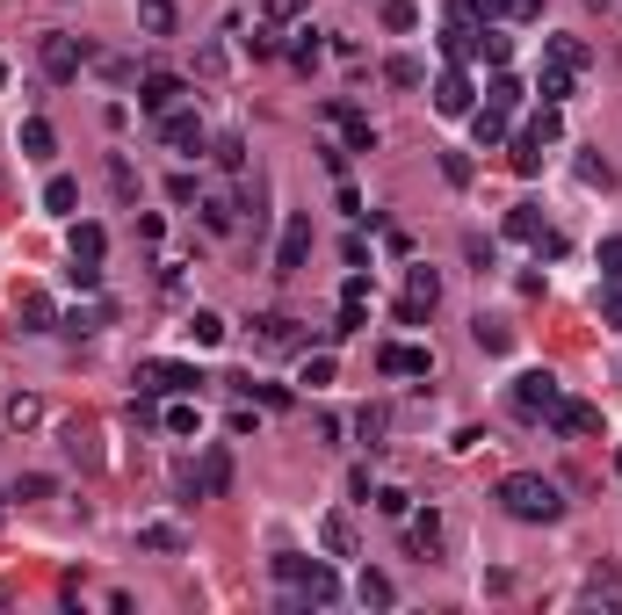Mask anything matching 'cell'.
I'll return each mask as SVG.
<instances>
[{
  "label": "cell",
  "mask_w": 622,
  "mask_h": 615,
  "mask_svg": "<svg viewBox=\"0 0 622 615\" xmlns=\"http://www.w3.org/2000/svg\"><path fill=\"white\" fill-rule=\"evenodd\" d=\"M66 246H73V261H102L109 232H102V225H73V232H66Z\"/></svg>",
  "instance_id": "24"
},
{
  "label": "cell",
  "mask_w": 622,
  "mask_h": 615,
  "mask_svg": "<svg viewBox=\"0 0 622 615\" xmlns=\"http://www.w3.org/2000/svg\"><path fill=\"white\" fill-rule=\"evenodd\" d=\"M138 29H145V37H174V29H181L174 0H138Z\"/></svg>",
  "instance_id": "17"
},
{
  "label": "cell",
  "mask_w": 622,
  "mask_h": 615,
  "mask_svg": "<svg viewBox=\"0 0 622 615\" xmlns=\"http://www.w3.org/2000/svg\"><path fill=\"white\" fill-rule=\"evenodd\" d=\"M44 210H51V218H73V210H80V181L73 174H51L44 181Z\"/></svg>",
  "instance_id": "16"
},
{
  "label": "cell",
  "mask_w": 622,
  "mask_h": 615,
  "mask_svg": "<svg viewBox=\"0 0 622 615\" xmlns=\"http://www.w3.org/2000/svg\"><path fill=\"white\" fill-rule=\"evenodd\" d=\"M196 384H203V377H196V369H181V362H145V369H138V391H145V398H160V391L189 398Z\"/></svg>",
  "instance_id": "8"
},
{
  "label": "cell",
  "mask_w": 622,
  "mask_h": 615,
  "mask_svg": "<svg viewBox=\"0 0 622 615\" xmlns=\"http://www.w3.org/2000/svg\"><path fill=\"white\" fill-rule=\"evenodd\" d=\"M355 594H362V608H391V601H398V587H391L384 572H362V579H355Z\"/></svg>",
  "instance_id": "28"
},
{
  "label": "cell",
  "mask_w": 622,
  "mask_h": 615,
  "mask_svg": "<svg viewBox=\"0 0 622 615\" xmlns=\"http://www.w3.org/2000/svg\"><path fill=\"white\" fill-rule=\"evenodd\" d=\"M239 391H246V398H261V406H290V391H283V384H254V377H239Z\"/></svg>",
  "instance_id": "42"
},
{
  "label": "cell",
  "mask_w": 622,
  "mask_h": 615,
  "mask_svg": "<svg viewBox=\"0 0 622 615\" xmlns=\"http://www.w3.org/2000/svg\"><path fill=\"white\" fill-rule=\"evenodd\" d=\"M189 492L196 500H225L232 492V449H203V464L189 471Z\"/></svg>",
  "instance_id": "7"
},
{
  "label": "cell",
  "mask_w": 622,
  "mask_h": 615,
  "mask_svg": "<svg viewBox=\"0 0 622 615\" xmlns=\"http://www.w3.org/2000/svg\"><path fill=\"white\" fill-rule=\"evenodd\" d=\"M196 210H203V232H232V225H239L232 196H196Z\"/></svg>",
  "instance_id": "23"
},
{
  "label": "cell",
  "mask_w": 622,
  "mask_h": 615,
  "mask_svg": "<svg viewBox=\"0 0 622 615\" xmlns=\"http://www.w3.org/2000/svg\"><path fill=\"white\" fill-rule=\"evenodd\" d=\"M66 283H73V290H95V283H102V261H73Z\"/></svg>",
  "instance_id": "48"
},
{
  "label": "cell",
  "mask_w": 622,
  "mask_h": 615,
  "mask_svg": "<svg viewBox=\"0 0 622 615\" xmlns=\"http://www.w3.org/2000/svg\"><path fill=\"white\" fill-rule=\"evenodd\" d=\"M304 565H311V558H297V550H283V558H275V579H290V587H297V579H304Z\"/></svg>",
  "instance_id": "51"
},
{
  "label": "cell",
  "mask_w": 622,
  "mask_h": 615,
  "mask_svg": "<svg viewBox=\"0 0 622 615\" xmlns=\"http://www.w3.org/2000/svg\"><path fill=\"white\" fill-rule=\"evenodd\" d=\"M311 261V210H290L283 239H275V275H297Z\"/></svg>",
  "instance_id": "5"
},
{
  "label": "cell",
  "mask_w": 622,
  "mask_h": 615,
  "mask_svg": "<svg viewBox=\"0 0 622 615\" xmlns=\"http://www.w3.org/2000/svg\"><path fill=\"white\" fill-rule=\"evenodd\" d=\"M319 543L333 550V558H355V529H348V514H326V521H319Z\"/></svg>",
  "instance_id": "22"
},
{
  "label": "cell",
  "mask_w": 622,
  "mask_h": 615,
  "mask_svg": "<svg viewBox=\"0 0 622 615\" xmlns=\"http://www.w3.org/2000/svg\"><path fill=\"white\" fill-rule=\"evenodd\" d=\"M579 181H586V189H608L615 174H608V160H594V152H586V160H579Z\"/></svg>",
  "instance_id": "47"
},
{
  "label": "cell",
  "mask_w": 622,
  "mask_h": 615,
  "mask_svg": "<svg viewBox=\"0 0 622 615\" xmlns=\"http://www.w3.org/2000/svg\"><path fill=\"white\" fill-rule=\"evenodd\" d=\"M550 427L557 435H601V406H586V398H557V413H550Z\"/></svg>",
  "instance_id": "10"
},
{
  "label": "cell",
  "mask_w": 622,
  "mask_h": 615,
  "mask_svg": "<svg viewBox=\"0 0 622 615\" xmlns=\"http://www.w3.org/2000/svg\"><path fill=\"white\" fill-rule=\"evenodd\" d=\"M181 102H189V80H181V73H145L138 80V109L145 116H174Z\"/></svg>",
  "instance_id": "4"
},
{
  "label": "cell",
  "mask_w": 622,
  "mask_h": 615,
  "mask_svg": "<svg viewBox=\"0 0 622 615\" xmlns=\"http://www.w3.org/2000/svg\"><path fill=\"white\" fill-rule=\"evenodd\" d=\"M304 384H333V355H311L304 362Z\"/></svg>",
  "instance_id": "53"
},
{
  "label": "cell",
  "mask_w": 622,
  "mask_h": 615,
  "mask_svg": "<svg viewBox=\"0 0 622 615\" xmlns=\"http://www.w3.org/2000/svg\"><path fill=\"white\" fill-rule=\"evenodd\" d=\"M601 275H608V283H622V232L601 239Z\"/></svg>",
  "instance_id": "46"
},
{
  "label": "cell",
  "mask_w": 622,
  "mask_h": 615,
  "mask_svg": "<svg viewBox=\"0 0 622 615\" xmlns=\"http://www.w3.org/2000/svg\"><path fill=\"white\" fill-rule=\"evenodd\" d=\"M528 131H536L543 145H557V138H565V116H557V102H543V109H536V123H528Z\"/></svg>",
  "instance_id": "38"
},
{
  "label": "cell",
  "mask_w": 622,
  "mask_h": 615,
  "mask_svg": "<svg viewBox=\"0 0 622 615\" xmlns=\"http://www.w3.org/2000/svg\"><path fill=\"white\" fill-rule=\"evenodd\" d=\"M434 304H442V275H434V268H413V275H406V304H398V319H406V326H427Z\"/></svg>",
  "instance_id": "6"
},
{
  "label": "cell",
  "mask_w": 622,
  "mask_h": 615,
  "mask_svg": "<svg viewBox=\"0 0 622 615\" xmlns=\"http://www.w3.org/2000/svg\"><path fill=\"white\" fill-rule=\"evenodd\" d=\"M601 326H622V283L601 290Z\"/></svg>",
  "instance_id": "49"
},
{
  "label": "cell",
  "mask_w": 622,
  "mask_h": 615,
  "mask_svg": "<svg viewBox=\"0 0 622 615\" xmlns=\"http://www.w3.org/2000/svg\"><path fill=\"white\" fill-rule=\"evenodd\" d=\"M261 15L268 22H290V15H304V0H261Z\"/></svg>",
  "instance_id": "52"
},
{
  "label": "cell",
  "mask_w": 622,
  "mask_h": 615,
  "mask_svg": "<svg viewBox=\"0 0 622 615\" xmlns=\"http://www.w3.org/2000/svg\"><path fill=\"white\" fill-rule=\"evenodd\" d=\"M37 420H44L37 398H8V427H37Z\"/></svg>",
  "instance_id": "45"
},
{
  "label": "cell",
  "mask_w": 622,
  "mask_h": 615,
  "mask_svg": "<svg viewBox=\"0 0 622 615\" xmlns=\"http://www.w3.org/2000/svg\"><path fill=\"white\" fill-rule=\"evenodd\" d=\"M384 29H398V37L420 29V8H413V0H384Z\"/></svg>",
  "instance_id": "35"
},
{
  "label": "cell",
  "mask_w": 622,
  "mask_h": 615,
  "mask_svg": "<svg viewBox=\"0 0 622 615\" xmlns=\"http://www.w3.org/2000/svg\"><path fill=\"white\" fill-rule=\"evenodd\" d=\"M66 449L80 456V464H102V449H95V435H87V427H66Z\"/></svg>",
  "instance_id": "44"
},
{
  "label": "cell",
  "mask_w": 622,
  "mask_h": 615,
  "mask_svg": "<svg viewBox=\"0 0 622 615\" xmlns=\"http://www.w3.org/2000/svg\"><path fill=\"white\" fill-rule=\"evenodd\" d=\"M0 87H8V58H0Z\"/></svg>",
  "instance_id": "56"
},
{
  "label": "cell",
  "mask_w": 622,
  "mask_h": 615,
  "mask_svg": "<svg viewBox=\"0 0 622 615\" xmlns=\"http://www.w3.org/2000/svg\"><path fill=\"white\" fill-rule=\"evenodd\" d=\"M521 95H528V87H521L514 73H492V87H485V109H500V116H514V109H521Z\"/></svg>",
  "instance_id": "20"
},
{
  "label": "cell",
  "mask_w": 622,
  "mask_h": 615,
  "mask_svg": "<svg viewBox=\"0 0 622 615\" xmlns=\"http://www.w3.org/2000/svg\"><path fill=\"white\" fill-rule=\"evenodd\" d=\"M442 174H449L456 189H463V181H471V160H463V152H442Z\"/></svg>",
  "instance_id": "54"
},
{
  "label": "cell",
  "mask_w": 622,
  "mask_h": 615,
  "mask_svg": "<svg viewBox=\"0 0 622 615\" xmlns=\"http://www.w3.org/2000/svg\"><path fill=\"white\" fill-rule=\"evenodd\" d=\"M500 507H507L514 521H557V514H565L557 485H550V478H536V471H514V478H500Z\"/></svg>",
  "instance_id": "1"
},
{
  "label": "cell",
  "mask_w": 622,
  "mask_h": 615,
  "mask_svg": "<svg viewBox=\"0 0 622 615\" xmlns=\"http://www.w3.org/2000/svg\"><path fill=\"white\" fill-rule=\"evenodd\" d=\"M471 341H478L485 355H507V348H514V326H507V319H485V312H478V326H471Z\"/></svg>",
  "instance_id": "21"
},
{
  "label": "cell",
  "mask_w": 622,
  "mask_h": 615,
  "mask_svg": "<svg viewBox=\"0 0 622 615\" xmlns=\"http://www.w3.org/2000/svg\"><path fill=\"white\" fill-rule=\"evenodd\" d=\"M478 58H485V66H507V58H514V37H500V29H478Z\"/></svg>",
  "instance_id": "32"
},
{
  "label": "cell",
  "mask_w": 622,
  "mask_h": 615,
  "mask_svg": "<svg viewBox=\"0 0 622 615\" xmlns=\"http://www.w3.org/2000/svg\"><path fill=\"white\" fill-rule=\"evenodd\" d=\"M160 138H167L174 152H203V145H210V131H203V116H196V109H174V116H160Z\"/></svg>",
  "instance_id": "11"
},
{
  "label": "cell",
  "mask_w": 622,
  "mask_h": 615,
  "mask_svg": "<svg viewBox=\"0 0 622 615\" xmlns=\"http://www.w3.org/2000/svg\"><path fill=\"white\" fill-rule=\"evenodd\" d=\"M514 174H543V138H536V131L514 138Z\"/></svg>",
  "instance_id": "30"
},
{
  "label": "cell",
  "mask_w": 622,
  "mask_h": 615,
  "mask_svg": "<svg viewBox=\"0 0 622 615\" xmlns=\"http://www.w3.org/2000/svg\"><path fill=\"white\" fill-rule=\"evenodd\" d=\"M355 435L377 449V435H384V406H362V413H355Z\"/></svg>",
  "instance_id": "43"
},
{
  "label": "cell",
  "mask_w": 622,
  "mask_h": 615,
  "mask_svg": "<svg viewBox=\"0 0 622 615\" xmlns=\"http://www.w3.org/2000/svg\"><path fill=\"white\" fill-rule=\"evenodd\" d=\"M586 58H594V51H586L579 37H550V66H565V73H586Z\"/></svg>",
  "instance_id": "27"
},
{
  "label": "cell",
  "mask_w": 622,
  "mask_h": 615,
  "mask_svg": "<svg viewBox=\"0 0 622 615\" xmlns=\"http://www.w3.org/2000/svg\"><path fill=\"white\" fill-rule=\"evenodd\" d=\"M80 66H95V51L80 37H44V73L51 80H80Z\"/></svg>",
  "instance_id": "9"
},
{
  "label": "cell",
  "mask_w": 622,
  "mask_h": 615,
  "mask_svg": "<svg viewBox=\"0 0 622 615\" xmlns=\"http://www.w3.org/2000/svg\"><path fill=\"white\" fill-rule=\"evenodd\" d=\"M507 15H514V22H536V15H543V0H507Z\"/></svg>",
  "instance_id": "55"
},
{
  "label": "cell",
  "mask_w": 622,
  "mask_h": 615,
  "mask_svg": "<svg viewBox=\"0 0 622 615\" xmlns=\"http://www.w3.org/2000/svg\"><path fill=\"white\" fill-rule=\"evenodd\" d=\"M51 492H58V478H44V471H22L15 478V500H51Z\"/></svg>",
  "instance_id": "39"
},
{
  "label": "cell",
  "mask_w": 622,
  "mask_h": 615,
  "mask_svg": "<svg viewBox=\"0 0 622 615\" xmlns=\"http://www.w3.org/2000/svg\"><path fill=\"white\" fill-rule=\"evenodd\" d=\"M427 95H434V109H442V116H471V73H463V66H449L442 80L427 87Z\"/></svg>",
  "instance_id": "13"
},
{
  "label": "cell",
  "mask_w": 622,
  "mask_h": 615,
  "mask_svg": "<svg viewBox=\"0 0 622 615\" xmlns=\"http://www.w3.org/2000/svg\"><path fill=\"white\" fill-rule=\"evenodd\" d=\"M507 232H514L521 246H536V261H557V254H565V239L543 225V210H536V203H514V210H507Z\"/></svg>",
  "instance_id": "3"
},
{
  "label": "cell",
  "mask_w": 622,
  "mask_h": 615,
  "mask_svg": "<svg viewBox=\"0 0 622 615\" xmlns=\"http://www.w3.org/2000/svg\"><path fill=\"white\" fill-rule=\"evenodd\" d=\"M189 341H196V348H225V319H217V312H196V319H189Z\"/></svg>",
  "instance_id": "31"
},
{
  "label": "cell",
  "mask_w": 622,
  "mask_h": 615,
  "mask_svg": "<svg viewBox=\"0 0 622 615\" xmlns=\"http://www.w3.org/2000/svg\"><path fill=\"white\" fill-rule=\"evenodd\" d=\"M254 341L261 348H304V326L290 312H268V319H254Z\"/></svg>",
  "instance_id": "14"
},
{
  "label": "cell",
  "mask_w": 622,
  "mask_h": 615,
  "mask_svg": "<svg viewBox=\"0 0 622 615\" xmlns=\"http://www.w3.org/2000/svg\"><path fill=\"white\" fill-rule=\"evenodd\" d=\"M51 145H58V138H51V123H44V116H29V123H22V160H51Z\"/></svg>",
  "instance_id": "26"
},
{
  "label": "cell",
  "mask_w": 622,
  "mask_h": 615,
  "mask_svg": "<svg viewBox=\"0 0 622 615\" xmlns=\"http://www.w3.org/2000/svg\"><path fill=\"white\" fill-rule=\"evenodd\" d=\"M557 398H565V384H557L550 369H521L514 377V413H528V420H550Z\"/></svg>",
  "instance_id": "2"
},
{
  "label": "cell",
  "mask_w": 622,
  "mask_h": 615,
  "mask_svg": "<svg viewBox=\"0 0 622 615\" xmlns=\"http://www.w3.org/2000/svg\"><path fill=\"white\" fill-rule=\"evenodd\" d=\"M615 478H622V449H615Z\"/></svg>",
  "instance_id": "57"
},
{
  "label": "cell",
  "mask_w": 622,
  "mask_h": 615,
  "mask_svg": "<svg viewBox=\"0 0 622 615\" xmlns=\"http://www.w3.org/2000/svg\"><path fill=\"white\" fill-rule=\"evenodd\" d=\"M579 601H594V608H622V579H615V572H594V579L579 587Z\"/></svg>",
  "instance_id": "25"
},
{
  "label": "cell",
  "mask_w": 622,
  "mask_h": 615,
  "mask_svg": "<svg viewBox=\"0 0 622 615\" xmlns=\"http://www.w3.org/2000/svg\"><path fill=\"white\" fill-rule=\"evenodd\" d=\"M333 116H340V131H348V152H377V123L369 116H355L348 102H333Z\"/></svg>",
  "instance_id": "18"
},
{
  "label": "cell",
  "mask_w": 622,
  "mask_h": 615,
  "mask_svg": "<svg viewBox=\"0 0 622 615\" xmlns=\"http://www.w3.org/2000/svg\"><path fill=\"white\" fill-rule=\"evenodd\" d=\"M413 543L427 550V558H434V550H442V514H434V507H427L420 521H413Z\"/></svg>",
  "instance_id": "37"
},
{
  "label": "cell",
  "mask_w": 622,
  "mask_h": 615,
  "mask_svg": "<svg viewBox=\"0 0 622 615\" xmlns=\"http://www.w3.org/2000/svg\"><path fill=\"white\" fill-rule=\"evenodd\" d=\"M297 587H304L311 601H319V608H333V601H340V579H333V565H319V558L304 565V579H297Z\"/></svg>",
  "instance_id": "19"
},
{
  "label": "cell",
  "mask_w": 622,
  "mask_h": 615,
  "mask_svg": "<svg viewBox=\"0 0 622 615\" xmlns=\"http://www.w3.org/2000/svg\"><path fill=\"white\" fill-rule=\"evenodd\" d=\"M384 80H391V87H420V80H427V66H420V58H391Z\"/></svg>",
  "instance_id": "40"
},
{
  "label": "cell",
  "mask_w": 622,
  "mask_h": 615,
  "mask_svg": "<svg viewBox=\"0 0 622 615\" xmlns=\"http://www.w3.org/2000/svg\"><path fill=\"white\" fill-rule=\"evenodd\" d=\"M471 138H478V145L492 152V145L507 138V116H500V109H478V116H471Z\"/></svg>",
  "instance_id": "29"
},
{
  "label": "cell",
  "mask_w": 622,
  "mask_h": 615,
  "mask_svg": "<svg viewBox=\"0 0 622 615\" xmlns=\"http://www.w3.org/2000/svg\"><path fill=\"white\" fill-rule=\"evenodd\" d=\"M406 507H413V500H406V492H398V485H384V492H377V514H391V521H398Z\"/></svg>",
  "instance_id": "50"
},
{
  "label": "cell",
  "mask_w": 622,
  "mask_h": 615,
  "mask_svg": "<svg viewBox=\"0 0 622 615\" xmlns=\"http://www.w3.org/2000/svg\"><path fill=\"white\" fill-rule=\"evenodd\" d=\"M536 95H543V102H565V95H572V73H565V66H543Z\"/></svg>",
  "instance_id": "36"
},
{
  "label": "cell",
  "mask_w": 622,
  "mask_h": 615,
  "mask_svg": "<svg viewBox=\"0 0 622 615\" xmlns=\"http://www.w3.org/2000/svg\"><path fill=\"white\" fill-rule=\"evenodd\" d=\"M196 427H203V413L189 406V398H174L167 406V435H196Z\"/></svg>",
  "instance_id": "34"
},
{
  "label": "cell",
  "mask_w": 622,
  "mask_h": 615,
  "mask_svg": "<svg viewBox=\"0 0 622 615\" xmlns=\"http://www.w3.org/2000/svg\"><path fill=\"white\" fill-rule=\"evenodd\" d=\"M210 160L225 167V174H246V138H217V145H210Z\"/></svg>",
  "instance_id": "33"
},
{
  "label": "cell",
  "mask_w": 622,
  "mask_h": 615,
  "mask_svg": "<svg viewBox=\"0 0 622 615\" xmlns=\"http://www.w3.org/2000/svg\"><path fill=\"white\" fill-rule=\"evenodd\" d=\"M377 369H384V377H427L434 355L427 348H377Z\"/></svg>",
  "instance_id": "15"
},
{
  "label": "cell",
  "mask_w": 622,
  "mask_h": 615,
  "mask_svg": "<svg viewBox=\"0 0 622 615\" xmlns=\"http://www.w3.org/2000/svg\"><path fill=\"white\" fill-rule=\"evenodd\" d=\"M15 326L22 333H58V304L44 290H15Z\"/></svg>",
  "instance_id": "12"
},
{
  "label": "cell",
  "mask_w": 622,
  "mask_h": 615,
  "mask_svg": "<svg viewBox=\"0 0 622 615\" xmlns=\"http://www.w3.org/2000/svg\"><path fill=\"white\" fill-rule=\"evenodd\" d=\"M138 543H145V550H181V529H167V521H145Z\"/></svg>",
  "instance_id": "41"
}]
</instances>
